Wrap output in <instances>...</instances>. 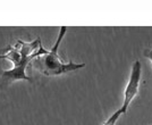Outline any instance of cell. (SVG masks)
<instances>
[{
	"mask_svg": "<svg viewBox=\"0 0 152 125\" xmlns=\"http://www.w3.org/2000/svg\"><path fill=\"white\" fill-rule=\"evenodd\" d=\"M66 32H67V26H61L59 29V34H58L57 40H56L55 44L52 46V48L47 54L41 55L33 59L31 66L35 71H38L39 73L43 74L45 76H58V75L74 72V71L85 67L84 62L76 64L72 60L68 62H61L60 57L58 55V49L61 44V41H63Z\"/></svg>",
	"mask_w": 152,
	"mask_h": 125,
	"instance_id": "obj_1",
	"label": "cell"
},
{
	"mask_svg": "<svg viewBox=\"0 0 152 125\" xmlns=\"http://www.w3.org/2000/svg\"><path fill=\"white\" fill-rule=\"evenodd\" d=\"M141 76H142V65H141L140 60H136L132 65L129 80L127 82L126 89L124 92V102H123V106L121 107V110L123 114H126L131 102L133 101V99L136 97V94L139 92Z\"/></svg>",
	"mask_w": 152,
	"mask_h": 125,
	"instance_id": "obj_2",
	"label": "cell"
},
{
	"mask_svg": "<svg viewBox=\"0 0 152 125\" xmlns=\"http://www.w3.org/2000/svg\"><path fill=\"white\" fill-rule=\"evenodd\" d=\"M32 62H24L18 66H14L10 69H1L0 68V88L9 85L15 81H32L31 77L26 75V67L27 65H31Z\"/></svg>",
	"mask_w": 152,
	"mask_h": 125,
	"instance_id": "obj_3",
	"label": "cell"
},
{
	"mask_svg": "<svg viewBox=\"0 0 152 125\" xmlns=\"http://www.w3.org/2000/svg\"><path fill=\"white\" fill-rule=\"evenodd\" d=\"M121 115H123V112H121V108L118 109V110H116V112L109 117V118L103 123V125H116V123H117V121H118V118L121 117Z\"/></svg>",
	"mask_w": 152,
	"mask_h": 125,
	"instance_id": "obj_4",
	"label": "cell"
},
{
	"mask_svg": "<svg viewBox=\"0 0 152 125\" xmlns=\"http://www.w3.org/2000/svg\"><path fill=\"white\" fill-rule=\"evenodd\" d=\"M143 54H144V56H145L146 58L152 62V49H149V48H148V49L144 50V52H143Z\"/></svg>",
	"mask_w": 152,
	"mask_h": 125,
	"instance_id": "obj_5",
	"label": "cell"
}]
</instances>
